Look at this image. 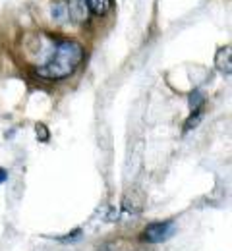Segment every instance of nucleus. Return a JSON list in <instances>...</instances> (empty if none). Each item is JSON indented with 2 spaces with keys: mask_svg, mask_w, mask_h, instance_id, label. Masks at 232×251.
Listing matches in <instances>:
<instances>
[{
  "mask_svg": "<svg viewBox=\"0 0 232 251\" xmlns=\"http://www.w3.org/2000/svg\"><path fill=\"white\" fill-rule=\"evenodd\" d=\"M83 58V47L74 39H58L51 60L37 68V75L45 79H64L76 72Z\"/></svg>",
  "mask_w": 232,
  "mask_h": 251,
  "instance_id": "1",
  "label": "nucleus"
},
{
  "mask_svg": "<svg viewBox=\"0 0 232 251\" xmlns=\"http://www.w3.org/2000/svg\"><path fill=\"white\" fill-rule=\"evenodd\" d=\"M58 37H52L49 33H31L24 41V56L35 68H41L51 60L54 49H56Z\"/></svg>",
  "mask_w": 232,
  "mask_h": 251,
  "instance_id": "2",
  "label": "nucleus"
},
{
  "mask_svg": "<svg viewBox=\"0 0 232 251\" xmlns=\"http://www.w3.org/2000/svg\"><path fill=\"white\" fill-rule=\"evenodd\" d=\"M174 222H170V220H163V222H151V224H147V228L143 230V234H141V238L145 240V242H149V244H161V242H165L168 240L172 234H174Z\"/></svg>",
  "mask_w": 232,
  "mask_h": 251,
  "instance_id": "3",
  "label": "nucleus"
},
{
  "mask_svg": "<svg viewBox=\"0 0 232 251\" xmlns=\"http://www.w3.org/2000/svg\"><path fill=\"white\" fill-rule=\"evenodd\" d=\"M68 18H72L76 24H85L89 18V6L87 0H68Z\"/></svg>",
  "mask_w": 232,
  "mask_h": 251,
  "instance_id": "4",
  "label": "nucleus"
},
{
  "mask_svg": "<svg viewBox=\"0 0 232 251\" xmlns=\"http://www.w3.org/2000/svg\"><path fill=\"white\" fill-rule=\"evenodd\" d=\"M51 14H52V20L56 24H64L68 20V8H66V2L62 0H54L51 4Z\"/></svg>",
  "mask_w": 232,
  "mask_h": 251,
  "instance_id": "5",
  "label": "nucleus"
},
{
  "mask_svg": "<svg viewBox=\"0 0 232 251\" xmlns=\"http://www.w3.org/2000/svg\"><path fill=\"white\" fill-rule=\"evenodd\" d=\"M87 6L93 14L97 16H104L110 10V0H87Z\"/></svg>",
  "mask_w": 232,
  "mask_h": 251,
  "instance_id": "6",
  "label": "nucleus"
},
{
  "mask_svg": "<svg viewBox=\"0 0 232 251\" xmlns=\"http://www.w3.org/2000/svg\"><path fill=\"white\" fill-rule=\"evenodd\" d=\"M201 102H203V97H201V93H199V91L192 93V97H190V106H192V110H198V108H201V106H199Z\"/></svg>",
  "mask_w": 232,
  "mask_h": 251,
  "instance_id": "7",
  "label": "nucleus"
},
{
  "mask_svg": "<svg viewBox=\"0 0 232 251\" xmlns=\"http://www.w3.org/2000/svg\"><path fill=\"white\" fill-rule=\"evenodd\" d=\"M37 135L43 139V141H47L49 139V131H47V127L43 124H37Z\"/></svg>",
  "mask_w": 232,
  "mask_h": 251,
  "instance_id": "8",
  "label": "nucleus"
},
{
  "mask_svg": "<svg viewBox=\"0 0 232 251\" xmlns=\"http://www.w3.org/2000/svg\"><path fill=\"white\" fill-rule=\"evenodd\" d=\"M6 180H8V172L4 168H0V184H4Z\"/></svg>",
  "mask_w": 232,
  "mask_h": 251,
  "instance_id": "9",
  "label": "nucleus"
}]
</instances>
